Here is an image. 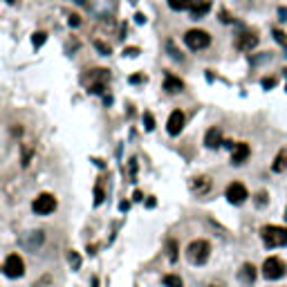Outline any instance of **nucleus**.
Instances as JSON below:
<instances>
[{
	"label": "nucleus",
	"instance_id": "f257e3e1",
	"mask_svg": "<svg viewBox=\"0 0 287 287\" xmlns=\"http://www.w3.org/2000/svg\"><path fill=\"white\" fill-rule=\"evenodd\" d=\"M260 238L265 242V247L276 249V247H285L287 245V229L278 227V224H265L260 229Z\"/></svg>",
	"mask_w": 287,
	"mask_h": 287
},
{
	"label": "nucleus",
	"instance_id": "f03ea898",
	"mask_svg": "<svg viewBox=\"0 0 287 287\" xmlns=\"http://www.w3.org/2000/svg\"><path fill=\"white\" fill-rule=\"evenodd\" d=\"M211 256V245L207 240H193L186 247V258L191 265H204Z\"/></svg>",
	"mask_w": 287,
	"mask_h": 287
},
{
	"label": "nucleus",
	"instance_id": "7ed1b4c3",
	"mask_svg": "<svg viewBox=\"0 0 287 287\" xmlns=\"http://www.w3.org/2000/svg\"><path fill=\"white\" fill-rule=\"evenodd\" d=\"M184 43L189 50L198 52V50H207L209 45H211V36H209V32L204 30H189L184 34Z\"/></svg>",
	"mask_w": 287,
	"mask_h": 287
},
{
	"label": "nucleus",
	"instance_id": "20e7f679",
	"mask_svg": "<svg viewBox=\"0 0 287 287\" xmlns=\"http://www.w3.org/2000/svg\"><path fill=\"white\" fill-rule=\"evenodd\" d=\"M287 271V265L283 260H280L278 256H269L265 262H262V276H265L267 280H278L283 278Z\"/></svg>",
	"mask_w": 287,
	"mask_h": 287
},
{
	"label": "nucleus",
	"instance_id": "39448f33",
	"mask_svg": "<svg viewBox=\"0 0 287 287\" xmlns=\"http://www.w3.org/2000/svg\"><path fill=\"white\" fill-rule=\"evenodd\" d=\"M32 211L36 215H50L56 211V198L52 193H41L32 202Z\"/></svg>",
	"mask_w": 287,
	"mask_h": 287
},
{
	"label": "nucleus",
	"instance_id": "423d86ee",
	"mask_svg": "<svg viewBox=\"0 0 287 287\" xmlns=\"http://www.w3.org/2000/svg\"><path fill=\"white\" fill-rule=\"evenodd\" d=\"M3 269H5V276H9V278H21L25 274V262H23V258L18 253H12V256H7Z\"/></svg>",
	"mask_w": 287,
	"mask_h": 287
},
{
	"label": "nucleus",
	"instance_id": "0eeeda50",
	"mask_svg": "<svg viewBox=\"0 0 287 287\" xmlns=\"http://www.w3.org/2000/svg\"><path fill=\"white\" fill-rule=\"evenodd\" d=\"M227 200L231 204H242L247 198H249V191H247L245 184H240V182H231V184L227 186Z\"/></svg>",
	"mask_w": 287,
	"mask_h": 287
},
{
	"label": "nucleus",
	"instance_id": "6e6552de",
	"mask_svg": "<svg viewBox=\"0 0 287 287\" xmlns=\"http://www.w3.org/2000/svg\"><path fill=\"white\" fill-rule=\"evenodd\" d=\"M184 121H186L184 112H182V110H173L171 117H169V121H166V130H169V135H173V137L180 135L182 128H184Z\"/></svg>",
	"mask_w": 287,
	"mask_h": 287
},
{
	"label": "nucleus",
	"instance_id": "1a4fd4ad",
	"mask_svg": "<svg viewBox=\"0 0 287 287\" xmlns=\"http://www.w3.org/2000/svg\"><path fill=\"white\" fill-rule=\"evenodd\" d=\"M251 155V148H249V144H245V141H240V144H233V148H231V164H236V166H240V164H245L247 162V157Z\"/></svg>",
	"mask_w": 287,
	"mask_h": 287
},
{
	"label": "nucleus",
	"instance_id": "9d476101",
	"mask_svg": "<svg viewBox=\"0 0 287 287\" xmlns=\"http://www.w3.org/2000/svg\"><path fill=\"white\" fill-rule=\"evenodd\" d=\"M189 186L198 198H202V195H207L209 191H211V180H209L207 175H198V178H191Z\"/></svg>",
	"mask_w": 287,
	"mask_h": 287
},
{
	"label": "nucleus",
	"instance_id": "9b49d317",
	"mask_svg": "<svg viewBox=\"0 0 287 287\" xmlns=\"http://www.w3.org/2000/svg\"><path fill=\"white\" fill-rule=\"evenodd\" d=\"M189 12H191V18H193V21H200V18H204L209 12H211V0H193Z\"/></svg>",
	"mask_w": 287,
	"mask_h": 287
},
{
	"label": "nucleus",
	"instance_id": "f8f14e48",
	"mask_svg": "<svg viewBox=\"0 0 287 287\" xmlns=\"http://www.w3.org/2000/svg\"><path fill=\"white\" fill-rule=\"evenodd\" d=\"M256 45H258V36L251 34V32H242V34L236 36V47L240 52H251Z\"/></svg>",
	"mask_w": 287,
	"mask_h": 287
},
{
	"label": "nucleus",
	"instance_id": "ddd939ff",
	"mask_svg": "<svg viewBox=\"0 0 287 287\" xmlns=\"http://www.w3.org/2000/svg\"><path fill=\"white\" fill-rule=\"evenodd\" d=\"M238 278H240L242 285H253V280H256V267L251 262H245L240 267V271H238Z\"/></svg>",
	"mask_w": 287,
	"mask_h": 287
},
{
	"label": "nucleus",
	"instance_id": "4468645a",
	"mask_svg": "<svg viewBox=\"0 0 287 287\" xmlns=\"http://www.w3.org/2000/svg\"><path fill=\"white\" fill-rule=\"evenodd\" d=\"M182 88H184V83H182L178 76H173L171 72H166V76H164V90H166V92L175 94V92H180Z\"/></svg>",
	"mask_w": 287,
	"mask_h": 287
},
{
	"label": "nucleus",
	"instance_id": "2eb2a0df",
	"mask_svg": "<svg viewBox=\"0 0 287 287\" xmlns=\"http://www.w3.org/2000/svg\"><path fill=\"white\" fill-rule=\"evenodd\" d=\"M204 144H207V148H218L220 144H222V132H220V128H209L207 137H204Z\"/></svg>",
	"mask_w": 287,
	"mask_h": 287
},
{
	"label": "nucleus",
	"instance_id": "dca6fc26",
	"mask_svg": "<svg viewBox=\"0 0 287 287\" xmlns=\"http://www.w3.org/2000/svg\"><path fill=\"white\" fill-rule=\"evenodd\" d=\"M166 3H169V7L173 9V12H184V9L191 7L193 0H166Z\"/></svg>",
	"mask_w": 287,
	"mask_h": 287
},
{
	"label": "nucleus",
	"instance_id": "f3484780",
	"mask_svg": "<svg viewBox=\"0 0 287 287\" xmlns=\"http://www.w3.org/2000/svg\"><path fill=\"white\" fill-rule=\"evenodd\" d=\"M285 166H287V151H280L278 157H276V162H274V171L276 173H280Z\"/></svg>",
	"mask_w": 287,
	"mask_h": 287
},
{
	"label": "nucleus",
	"instance_id": "a211bd4d",
	"mask_svg": "<svg viewBox=\"0 0 287 287\" xmlns=\"http://www.w3.org/2000/svg\"><path fill=\"white\" fill-rule=\"evenodd\" d=\"M164 285L166 287H182V278L175 274H166L164 276Z\"/></svg>",
	"mask_w": 287,
	"mask_h": 287
},
{
	"label": "nucleus",
	"instance_id": "6ab92c4d",
	"mask_svg": "<svg viewBox=\"0 0 287 287\" xmlns=\"http://www.w3.org/2000/svg\"><path fill=\"white\" fill-rule=\"evenodd\" d=\"M32 41H34V47H41L43 43L47 41V34H45V32H36V34H34V38H32Z\"/></svg>",
	"mask_w": 287,
	"mask_h": 287
},
{
	"label": "nucleus",
	"instance_id": "aec40b11",
	"mask_svg": "<svg viewBox=\"0 0 287 287\" xmlns=\"http://www.w3.org/2000/svg\"><path fill=\"white\" fill-rule=\"evenodd\" d=\"M144 119H146V130H153L155 128V119H153V114H144Z\"/></svg>",
	"mask_w": 287,
	"mask_h": 287
},
{
	"label": "nucleus",
	"instance_id": "412c9836",
	"mask_svg": "<svg viewBox=\"0 0 287 287\" xmlns=\"http://www.w3.org/2000/svg\"><path fill=\"white\" fill-rule=\"evenodd\" d=\"M94 195H97V198H94V204H101V202H103V191H101V186H97V189H94Z\"/></svg>",
	"mask_w": 287,
	"mask_h": 287
},
{
	"label": "nucleus",
	"instance_id": "4be33fe9",
	"mask_svg": "<svg viewBox=\"0 0 287 287\" xmlns=\"http://www.w3.org/2000/svg\"><path fill=\"white\" fill-rule=\"evenodd\" d=\"M94 47H97V50H101V52H103V54H106V56L110 54V47H108V45H103L101 41H94Z\"/></svg>",
	"mask_w": 287,
	"mask_h": 287
},
{
	"label": "nucleus",
	"instance_id": "5701e85b",
	"mask_svg": "<svg viewBox=\"0 0 287 287\" xmlns=\"http://www.w3.org/2000/svg\"><path fill=\"white\" fill-rule=\"evenodd\" d=\"M274 34H276V41H278V43H280V45H285V47H287V36L283 34V32H278V30H276V32H274Z\"/></svg>",
	"mask_w": 287,
	"mask_h": 287
},
{
	"label": "nucleus",
	"instance_id": "b1692460",
	"mask_svg": "<svg viewBox=\"0 0 287 287\" xmlns=\"http://www.w3.org/2000/svg\"><path fill=\"white\" fill-rule=\"evenodd\" d=\"M169 258H171V260H175V258H178V253H175V242H173V240L169 242Z\"/></svg>",
	"mask_w": 287,
	"mask_h": 287
},
{
	"label": "nucleus",
	"instance_id": "393cba45",
	"mask_svg": "<svg viewBox=\"0 0 287 287\" xmlns=\"http://www.w3.org/2000/svg\"><path fill=\"white\" fill-rule=\"evenodd\" d=\"M70 260H72V265H74V269H79L81 260H79V256H76V253H70Z\"/></svg>",
	"mask_w": 287,
	"mask_h": 287
},
{
	"label": "nucleus",
	"instance_id": "a878e982",
	"mask_svg": "<svg viewBox=\"0 0 287 287\" xmlns=\"http://www.w3.org/2000/svg\"><path fill=\"white\" fill-rule=\"evenodd\" d=\"M276 79H262V88H274Z\"/></svg>",
	"mask_w": 287,
	"mask_h": 287
},
{
	"label": "nucleus",
	"instance_id": "bb28decb",
	"mask_svg": "<svg viewBox=\"0 0 287 287\" xmlns=\"http://www.w3.org/2000/svg\"><path fill=\"white\" fill-rule=\"evenodd\" d=\"M70 25H81V18L79 16H76V14H72V16H70Z\"/></svg>",
	"mask_w": 287,
	"mask_h": 287
},
{
	"label": "nucleus",
	"instance_id": "cd10ccee",
	"mask_svg": "<svg viewBox=\"0 0 287 287\" xmlns=\"http://www.w3.org/2000/svg\"><path fill=\"white\" fill-rule=\"evenodd\" d=\"M7 3H16V0H7Z\"/></svg>",
	"mask_w": 287,
	"mask_h": 287
},
{
	"label": "nucleus",
	"instance_id": "c85d7f7f",
	"mask_svg": "<svg viewBox=\"0 0 287 287\" xmlns=\"http://www.w3.org/2000/svg\"><path fill=\"white\" fill-rule=\"evenodd\" d=\"M285 220H287V209H285Z\"/></svg>",
	"mask_w": 287,
	"mask_h": 287
},
{
	"label": "nucleus",
	"instance_id": "c756f323",
	"mask_svg": "<svg viewBox=\"0 0 287 287\" xmlns=\"http://www.w3.org/2000/svg\"><path fill=\"white\" fill-rule=\"evenodd\" d=\"M132 3H137V0H132Z\"/></svg>",
	"mask_w": 287,
	"mask_h": 287
}]
</instances>
